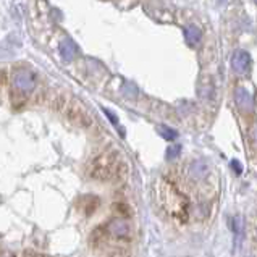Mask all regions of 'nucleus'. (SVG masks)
<instances>
[{
  "label": "nucleus",
  "instance_id": "nucleus-1",
  "mask_svg": "<svg viewBox=\"0 0 257 257\" xmlns=\"http://www.w3.org/2000/svg\"><path fill=\"white\" fill-rule=\"evenodd\" d=\"M87 175L92 180L102 183L120 181L126 175V164L121 157V154L115 149H108L100 152L97 157H94L87 165Z\"/></svg>",
  "mask_w": 257,
  "mask_h": 257
},
{
  "label": "nucleus",
  "instance_id": "nucleus-2",
  "mask_svg": "<svg viewBox=\"0 0 257 257\" xmlns=\"http://www.w3.org/2000/svg\"><path fill=\"white\" fill-rule=\"evenodd\" d=\"M104 230L107 231L108 236H112L115 239H128L133 233V226H131L130 220L124 217H115L110 218L105 223Z\"/></svg>",
  "mask_w": 257,
  "mask_h": 257
},
{
  "label": "nucleus",
  "instance_id": "nucleus-3",
  "mask_svg": "<svg viewBox=\"0 0 257 257\" xmlns=\"http://www.w3.org/2000/svg\"><path fill=\"white\" fill-rule=\"evenodd\" d=\"M13 86L18 92H23V94L33 92L36 87V75L31 70H26V68L17 70L13 75Z\"/></svg>",
  "mask_w": 257,
  "mask_h": 257
},
{
  "label": "nucleus",
  "instance_id": "nucleus-4",
  "mask_svg": "<svg viewBox=\"0 0 257 257\" xmlns=\"http://www.w3.org/2000/svg\"><path fill=\"white\" fill-rule=\"evenodd\" d=\"M68 120L79 128H89L92 123V118L87 113V110L83 105L76 104V102L68 107Z\"/></svg>",
  "mask_w": 257,
  "mask_h": 257
},
{
  "label": "nucleus",
  "instance_id": "nucleus-5",
  "mask_svg": "<svg viewBox=\"0 0 257 257\" xmlns=\"http://www.w3.org/2000/svg\"><path fill=\"white\" fill-rule=\"evenodd\" d=\"M249 63H251V55H249L246 50H238V52H234V55L231 57V68L236 73H239V75H243V73L247 71Z\"/></svg>",
  "mask_w": 257,
  "mask_h": 257
},
{
  "label": "nucleus",
  "instance_id": "nucleus-6",
  "mask_svg": "<svg viewBox=\"0 0 257 257\" xmlns=\"http://www.w3.org/2000/svg\"><path fill=\"white\" fill-rule=\"evenodd\" d=\"M58 50H60L62 58H63V60H67V62L75 60V58L78 57V54H79L78 46L71 39H63L60 42V47H58Z\"/></svg>",
  "mask_w": 257,
  "mask_h": 257
},
{
  "label": "nucleus",
  "instance_id": "nucleus-7",
  "mask_svg": "<svg viewBox=\"0 0 257 257\" xmlns=\"http://www.w3.org/2000/svg\"><path fill=\"white\" fill-rule=\"evenodd\" d=\"M234 100H236V105L243 110H249L252 107V97L244 87H238L236 92H234Z\"/></svg>",
  "mask_w": 257,
  "mask_h": 257
},
{
  "label": "nucleus",
  "instance_id": "nucleus-8",
  "mask_svg": "<svg viewBox=\"0 0 257 257\" xmlns=\"http://www.w3.org/2000/svg\"><path fill=\"white\" fill-rule=\"evenodd\" d=\"M185 38H186V42L189 44V46H196V44H199V41L202 38V33L197 26L191 25V26L185 28Z\"/></svg>",
  "mask_w": 257,
  "mask_h": 257
},
{
  "label": "nucleus",
  "instance_id": "nucleus-9",
  "mask_svg": "<svg viewBox=\"0 0 257 257\" xmlns=\"http://www.w3.org/2000/svg\"><path fill=\"white\" fill-rule=\"evenodd\" d=\"M205 173H207V164H205L204 160H197V162H194L193 167H191V175H193L194 178H202Z\"/></svg>",
  "mask_w": 257,
  "mask_h": 257
},
{
  "label": "nucleus",
  "instance_id": "nucleus-10",
  "mask_svg": "<svg viewBox=\"0 0 257 257\" xmlns=\"http://www.w3.org/2000/svg\"><path fill=\"white\" fill-rule=\"evenodd\" d=\"M159 135L164 139H167V141H173V139L178 138V133L168 126H159Z\"/></svg>",
  "mask_w": 257,
  "mask_h": 257
},
{
  "label": "nucleus",
  "instance_id": "nucleus-11",
  "mask_svg": "<svg viewBox=\"0 0 257 257\" xmlns=\"http://www.w3.org/2000/svg\"><path fill=\"white\" fill-rule=\"evenodd\" d=\"M180 152H181V146L180 144L168 146V149H167V159H176V157L180 156Z\"/></svg>",
  "mask_w": 257,
  "mask_h": 257
},
{
  "label": "nucleus",
  "instance_id": "nucleus-12",
  "mask_svg": "<svg viewBox=\"0 0 257 257\" xmlns=\"http://www.w3.org/2000/svg\"><path fill=\"white\" fill-rule=\"evenodd\" d=\"M231 167H234V172H236V173H241V172H243V167H241V164L238 162V160H233V162H231Z\"/></svg>",
  "mask_w": 257,
  "mask_h": 257
},
{
  "label": "nucleus",
  "instance_id": "nucleus-13",
  "mask_svg": "<svg viewBox=\"0 0 257 257\" xmlns=\"http://www.w3.org/2000/svg\"><path fill=\"white\" fill-rule=\"evenodd\" d=\"M105 113H107V116H108V120L112 121V123H118V120H116V115L115 113H112V112H108V110H105Z\"/></svg>",
  "mask_w": 257,
  "mask_h": 257
},
{
  "label": "nucleus",
  "instance_id": "nucleus-14",
  "mask_svg": "<svg viewBox=\"0 0 257 257\" xmlns=\"http://www.w3.org/2000/svg\"><path fill=\"white\" fill-rule=\"evenodd\" d=\"M255 4H257V0H255Z\"/></svg>",
  "mask_w": 257,
  "mask_h": 257
}]
</instances>
